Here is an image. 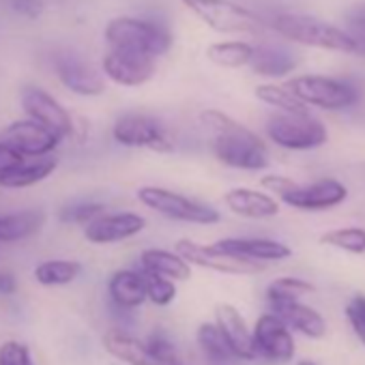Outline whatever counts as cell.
<instances>
[{"label": "cell", "mask_w": 365, "mask_h": 365, "mask_svg": "<svg viewBox=\"0 0 365 365\" xmlns=\"http://www.w3.org/2000/svg\"><path fill=\"white\" fill-rule=\"evenodd\" d=\"M200 123L211 138L213 157L232 170L262 172L269 168V148L250 127L222 110H205Z\"/></svg>", "instance_id": "obj_1"}, {"label": "cell", "mask_w": 365, "mask_h": 365, "mask_svg": "<svg viewBox=\"0 0 365 365\" xmlns=\"http://www.w3.org/2000/svg\"><path fill=\"white\" fill-rule=\"evenodd\" d=\"M260 185L271 192V196L279 205L284 202L290 209L307 213L329 211L333 207H339L348 198V187L335 178H320L301 185V182H294L292 178H286L282 174H267L262 176Z\"/></svg>", "instance_id": "obj_2"}, {"label": "cell", "mask_w": 365, "mask_h": 365, "mask_svg": "<svg viewBox=\"0 0 365 365\" xmlns=\"http://www.w3.org/2000/svg\"><path fill=\"white\" fill-rule=\"evenodd\" d=\"M135 198L140 200V205H144L146 209L170 222L192 224V226H215L222 222V213L213 205L182 196L161 185H142L135 192Z\"/></svg>", "instance_id": "obj_3"}, {"label": "cell", "mask_w": 365, "mask_h": 365, "mask_svg": "<svg viewBox=\"0 0 365 365\" xmlns=\"http://www.w3.org/2000/svg\"><path fill=\"white\" fill-rule=\"evenodd\" d=\"M273 29L286 37L288 41L309 46V48H322L333 52H346L354 54V39L348 31L337 29L320 18L314 16H301V14H279L273 20Z\"/></svg>", "instance_id": "obj_4"}, {"label": "cell", "mask_w": 365, "mask_h": 365, "mask_svg": "<svg viewBox=\"0 0 365 365\" xmlns=\"http://www.w3.org/2000/svg\"><path fill=\"white\" fill-rule=\"evenodd\" d=\"M106 41L112 50H127L150 58L163 56L172 48V35L153 22L138 18H114L106 26Z\"/></svg>", "instance_id": "obj_5"}, {"label": "cell", "mask_w": 365, "mask_h": 365, "mask_svg": "<svg viewBox=\"0 0 365 365\" xmlns=\"http://www.w3.org/2000/svg\"><path fill=\"white\" fill-rule=\"evenodd\" d=\"M267 135L286 150H314L327 144L329 131L322 120L305 114H273L267 120Z\"/></svg>", "instance_id": "obj_6"}, {"label": "cell", "mask_w": 365, "mask_h": 365, "mask_svg": "<svg viewBox=\"0 0 365 365\" xmlns=\"http://www.w3.org/2000/svg\"><path fill=\"white\" fill-rule=\"evenodd\" d=\"M286 88L303 103L320 110H344L356 103V88L344 80L327 76H299L292 78Z\"/></svg>", "instance_id": "obj_7"}, {"label": "cell", "mask_w": 365, "mask_h": 365, "mask_svg": "<svg viewBox=\"0 0 365 365\" xmlns=\"http://www.w3.org/2000/svg\"><path fill=\"white\" fill-rule=\"evenodd\" d=\"M200 22L217 33H260L262 20L232 0H180Z\"/></svg>", "instance_id": "obj_8"}, {"label": "cell", "mask_w": 365, "mask_h": 365, "mask_svg": "<svg viewBox=\"0 0 365 365\" xmlns=\"http://www.w3.org/2000/svg\"><path fill=\"white\" fill-rule=\"evenodd\" d=\"M112 138L125 148H146L153 153H172L174 140L161 120L148 114H123L112 125Z\"/></svg>", "instance_id": "obj_9"}, {"label": "cell", "mask_w": 365, "mask_h": 365, "mask_svg": "<svg viewBox=\"0 0 365 365\" xmlns=\"http://www.w3.org/2000/svg\"><path fill=\"white\" fill-rule=\"evenodd\" d=\"M252 339L256 356L273 365H286L297 354L294 333L273 312H264L252 327Z\"/></svg>", "instance_id": "obj_10"}, {"label": "cell", "mask_w": 365, "mask_h": 365, "mask_svg": "<svg viewBox=\"0 0 365 365\" xmlns=\"http://www.w3.org/2000/svg\"><path fill=\"white\" fill-rule=\"evenodd\" d=\"M20 101H22V110L26 112V116L31 120H35L41 127H46L48 131L56 133L61 140H67V138H71L76 133L73 116L46 88L29 84V86L22 88Z\"/></svg>", "instance_id": "obj_11"}, {"label": "cell", "mask_w": 365, "mask_h": 365, "mask_svg": "<svg viewBox=\"0 0 365 365\" xmlns=\"http://www.w3.org/2000/svg\"><path fill=\"white\" fill-rule=\"evenodd\" d=\"M174 252L185 260L192 269H205L222 275H256L264 267L262 264H252L245 260H237L228 254H222L213 243H198L192 239H180L174 245Z\"/></svg>", "instance_id": "obj_12"}, {"label": "cell", "mask_w": 365, "mask_h": 365, "mask_svg": "<svg viewBox=\"0 0 365 365\" xmlns=\"http://www.w3.org/2000/svg\"><path fill=\"white\" fill-rule=\"evenodd\" d=\"M0 140H3L5 144H9L11 148H16L26 159L50 157L56 153V148L63 142L56 133L48 131L46 127H41L39 123H35L31 118L14 120L11 125H7L3 129Z\"/></svg>", "instance_id": "obj_13"}, {"label": "cell", "mask_w": 365, "mask_h": 365, "mask_svg": "<svg viewBox=\"0 0 365 365\" xmlns=\"http://www.w3.org/2000/svg\"><path fill=\"white\" fill-rule=\"evenodd\" d=\"M144 228H146V220L140 213H133V211L108 213L106 211L86 228H82V235L93 245H116V243L135 239L140 232H144Z\"/></svg>", "instance_id": "obj_14"}, {"label": "cell", "mask_w": 365, "mask_h": 365, "mask_svg": "<svg viewBox=\"0 0 365 365\" xmlns=\"http://www.w3.org/2000/svg\"><path fill=\"white\" fill-rule=\"evenodd\" d=\"M101 67L110 82L125 86V88H138V86L146 84L157 71L155 58L135 54V52H127V50H110L103 56Z\"/></svg>", "instance_id": "obj_15"}, {"label": "cell", "mask_w": 365, "mask_h": 365, "mask_svg": "<svg viewBox=\"0 0 365 365\" xmlns=\"http://www.w3.org/2000/svg\"><path fill=\"white\" fill-rule=\"evenodd\" d=\"M222 254H228L237 260H245L252 264L279 262L292 256V250L275 239L267 237H226L213 243Z\"/></svg>", "instance_id": "obj_16"}, {"label": "cell", "mask_w": 365, "mask_h": 365, "mask_svg": "<svg viewBox=\"0 0 365 365\" xmlns=\"http://www.w3.org/2000/svg\"><path fill=\"white\" fill-rule=\"evenodd\" d=\"M213 322L222 331L226 344L230 346L237 361H256L254 339H252V327L247 324L245 316L239 312L232 303H217L213 309Z\"/></svg>", "instance_id": "obj_17"}, {"label": "cell", "mask_w": 365, "mask_h": 365, "mask_svg": "<svg viewBox=\"0 0 365 365\" xmlns=\"http://www.w3.org/2000/svg\"><path fill=\"white\" fill-rule=\"evenodd\" d=\"M54 69H56L61 84L80 97H99L106 91L103 76L95 67H91L88 63H84L82 58L73 54L58 56L54 63Z\"/></svg>", "instance_id": "obj_18"}, {"label": "cell", "mask_w": 365, "mask_h": 365, "mask_svg": "<svg viewBox=\"0 0 365 365\" xmlns=\"http://www.w3.org/2000/svg\"><path fill=\"white\" fill-rule=\"evenodd\" d=\"M224 205L230 213L243 220H271L277 217L282 205L267 192L252 187H232L224 194Z\"/></svg>", "instance_id": "obj_19"}, {"label": "cell", "mask_w": 365, "mask_h": 365, "mask_svg": "<svg viewBox=\"0 0 365 365\" xmlns=\"http://www.w3.org/2000/svg\"><path fill=\"white\" fill-rule=\"evenodd\" d=\"M101 344L118 365H155L146 339H140L125 327H110L103 333Z\"/></svg>", "instance_id": "obj_20"}, {"label": "cell", "mask_w": 365, "mask_h": 365, "mask_svg": "<svg viewBox=\"0 0 365 365\" xmlns=\"http://www.w3.org/2000/svg\"><path fill=\"white\" fill-rule=\"evenodd\" d=\"M108 299L118 312H135L146 303L144 277L140 269H118L108 277Z\"/></svg>", "instance_id": "obj_21"}, {"label": "cell", "mask_w": 365, "mask_h": 365, "mask_svg": "<svg viewBox=\"0 0 365 365\" xmlns=\"http://www.w3.org/2000/svg\"><path fill=\"white\" fill-rule=\"evenodd\" d=\"M271 312L286 322V327L294 333H301L309 339H320L327 335V320L320 312L303 301H290L273 305Z\"/></svg>", "instance_id": "obj_22"}, {"label": "cell", "mask_w": 365, "mask_h": 365, "mask_svg": "<svg viewBox=\"0 0 365 365\" xmlns=\"http://www.w3.org/2000/svg\"><path fill=\"white\" fill-rule=\"evenodd\" d=\"M138 269L142 273L161 275L172 282H187L192 277V267L174 250L163 247H146L138 258Z\"/></svg>", "instance_id": "obj_23"}, {"label": "cell", "mask_w": 365, "mask_h": 365, "mask_svg": "<svg viewBox=\"0 0 365 365\" xmlns=\"http://www.w3.org/2000/svg\"><path fill=\"white\" fill-rule=\"evenodd\" d=\"M58 168V157H41V159H26L20 168L14 172L0 176V187L3 190H26L33 185H39L46 178H50Z\"/></svg>", "instance_id": "obj_24"}, {"label": "cell", "mask_w": 365, "mask_h": 365, "mask_svg": "<svg viewBox=\"0 0 365 365\" xmlns=\"http://www.w3.org/2000/svg\"><path fill=\"white\" fill-rule=\"evenodd\" d=\"M46 226V213L41 209H24L0 215V243H16L35 237Z\"/></svg>", "instance_id": "obj_25"}, {"label": "cell", "mask_w": 365, "mask_h": 365, "mask_svg": "<svg viewBox=\"0 0 365 365\" xmlns=\"http://www.w3.org/2000/svg\"><path fill=\"white\" fill-rule=\"evenodd\" d=\"M250 67L264 78H284L297 67V58L290 50L279 46H258L254 48Z\"/></svg>", "instance_id": "obj_26"}, {"label": "cell", "mask_w": 365, "mask_h": 365, "mask_svg": "<svg viewBox=\"0 0 365 365\" xmlns=\"http://www.w3.org/2000/svg\"><path fill=\"white\" fill-rule=\"evenodd\" d=\"M84 267L78 260H67V258H52L43 260L33 269V277L37 284L46 288H58V286H69L82 275Z\"/></svg>", "instance_id": "obj_27"}, {"label": "cell", "mask_w": 365, "mask_h": 365, "mask_svg": "<svg viewBox=\"0 0 365 365\" xmlns=\"http://www.w3.org/2000/svg\"><path fill=\"white\" fill-rule=\"evenodd\" d=\"M196 344H198L202 356L211 365H232V363H239L215 322H200L198 324V329H196Z\"/></svg>", "instance_id": "obj_28"}, {"label": "cell", "mask_w": 365, "mask_h": 365, "mask_svg": "<svg viewBox=\"0 0 365 365\" xmlns=\"http://www.w3.org/2000/svg\"><path fill=\"white\" fill-rule=\"evenodd\" d=\"M252 54H254V46L245 41H220V43L209 46L207 50L209 61L226 69H239V67L250 65Z\"/></svg>", "instance_id": "obj_29"}, {"label": "cell", "mask_w": 365, "mask_h": 365, "mask_svg": "<svg viewBox=\"0 0 365 365\" xmlns=\"http://www.w3.org/2000/svg\"><path fill=\"white\" fill-rule=\"evenodd\" d=\"M316 288L312 282L303 277H277L267 286V303L269 307L279 305V303H290V301H301L305 294H312Z\"/></svg>", "instance_id": "obj_30"}, {"label": "cell", "mask_w": 365, "mask_h": 365, "mask_svg": "<svg viewBox=\"0 0 365 365\" xmlns=\"http://www.w3.org/2000/svg\"><path fill=\"white\" fill-rule=\"evenodd\" d=\"M256 97H258L262 103L275 108V110L282 112V114H305V112H309L307 106H303L286 86L260 84V86H256Z\"/></svg>", "instance_id": "obj_31"}, {"label": "cell", "mask_w": 365, "mask_h": 365, "mask_svg": "<svg viewBox=\"0 0 365 365\" xmlns=\"http://www.w3.org/2000/svg\"><path fill=\"white\" fill-rule=\"evenodd\" d=\"M320 243L327 245V247L341 250L346 254L361 256V254H365V228H356V226L335 228V230L324 232L320 237Z\"/></svg>", "instance_id": "obj_32"}, {"label": "cell", "mask_w": 365, "mask_h": 365, "mask_svg": "<svg viewBox=\"0 0 365 365\" xmlns=\"http://www.w3.org/2000/svg\"><path fill=\"white\" fill-rule=\"evenodd\" d=\"M142 277H144V292L148 303H153L155 307H168L176 301L178 294L176 282L150 273H142Z\"/></svg>", "instance_id": "obj_33"}, {"label": "cell", "mask_w": 365, "mask_h": 365, "mask_svg": "<svg viewBox=\"0 0 365 365\" xmlns=\"http://www.w3.org/2000/svg\"><path fill=\"white\" fill-rule=\"evenodd\" d=\"M106 213V205L101 202H73V205H67L58 211V220L67 226H80V228H86L91 222H95L99 215Z\"/></svg>", "instance_id": "obj_34"}, {"label": "cell", "mask_w": 365, "mask_h": 365, "mask_svg": "<svg viewBox=\"0 0 365 365\" xmlns=\"http://www.w3.org/2000/svg\"><path fill=\"white\" fill-rule=\"evenodd\" d=\"M0 365H35V359L24 341L7 339L0 344Z\"/></svg>", "instance_id": "obj_35"}, {"label": "cell", "mask_w": 365, "mask_h": 365, "mask_svg": "<svg viewBox=\"0 0 365 365\" xmlns=\"http://www.w3.org/2000/svg\"><path fill=\"white\" fill-rule=\"evenodd\" d=\"M346 320L356 335V339L365 346V294H354L346 303Z\"/></svg>", "instance_id": "obj_36"}, {"label": "cell", "mask_w": 365, "mask_h": 365, "mask_svg": "<svg viewBox=\"0 0 365 365\" xmlns=\"http://www.w3.org/2000/svg\"><path fill=\"white\" fill-rule=\"evenodd\" d=\"M24 161H26V157H22L16 148H11L9 144H5L3 140H0V176L14 172Z\"/></svg>", "instance_id": "obj_37"}, {"label": "cell", "mask_w": 365, "mask_h": 365, "mask_svg": "<svg viewBox=\"0 0 365 365\" xmlns=\"http://www.w3.org/2000/svg\"><path fill=\"white\" fill-rule=\"evenodd\" d=\"M9 5L16 14L24 18H39L43 11V0H9Z\"/></svg>", "instance_id": "obj_38"}, {"label": "cell", "mask_w": 365, "mask_h": 365, "mask_svg": "<svg viewBox=\"0 0 365 365\" xmlns=\"http://www.w3.org/2000/svg\"><path fill=\"white\" fill-rule=\"evenodd\" d=\"M18 292V279L9 271H0V297H14Z\"/></svg>", "instance_id": "obj_39"}, {"label": "cell", "mask_w": 365, "mask_h": 365, "mask_svg": "<svg viewBox=\"0 0 365 365\" xmlns=\"http://www.w3.org/2000/svg\"><path fill=\"white\" fill-rule=\"evenodd\" d=\"M350 37L354 39V54L365 56V26H350Z\"/></svg>", "instance_id": "obj_40"}, {"label": "cell", "mask_w": 365, "mask_h": 365, "mask_svg": "<svg viewBox=\"0 0 365 365\" xmlns=\"http://www.w3.org/2000/svg\"><path fill=\"white\" fill-rule=\"evenodd\" d=\"M348 22H350V26H365V5L352 9L348 16Z\"/></svg>", "instance_id": "obj_41"}, {"label": "cell", "mask_w": 365, "mask_h": 365, "mask_svg": "<svg viewBox=\"0 0 365 365\" xmlns=\"http://www.w3.org/2000/svg\"><path fill=\"white\" fill-rule=\"evenodd\" d=\"M297 365H318V363H316V361H312V359H301Z\"/></svg>", "instance_id": "obj_42"}, {"label": "cell", "mask_w": 365, "mask_h": 365, "mask_svg": "<svg viewBox=\"0 0 365 365\" xmlns=\"http://www.w3.org/2000/svg\"><path fill=\"white\" fill-rule=\"evenodd\" d=\"M112 365H118V363H112Z\"/></svg>", "instance_id": "obj_43"}]
</instances>
